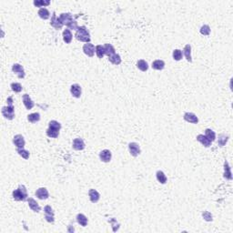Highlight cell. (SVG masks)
Instances as JSON below:
<instances>
[{
    "instance_id": "obj_2",
    "label": "cell",
    "mask_w": 233,
    "mask_h": 233,
    "mask_svg": "<svg viewBox=\"0 0 233 233\" xmlns=\"http://www.w3.org/2000/svg\"><path fill=\"white\" fill-rule=\"evenodd\" d=\"M13 199L16 201H26L27 200V190L24 185H19V187L13 191Z\"/></svg>"
},
{
    "instance_id": "obj_16",
    "label": "cell",
    "mask_w": 233,
    "mask_h": 233,
    "mask_svg": "<svg viewBox=\"0 0 233 233\" xmlns=\"http://www.w3.org/2000/svg\"><path fill=\"white\" fill-rule=\"evenodd\" d=\"M88 196H89V200L92 203H97L99 199H100V194L94 188L89 189L88 191Z\"/></svg>"
},
{
    "instance_id": "obj_19",
    "label": "cell",
    "mask_w": 233,
    "mask_h": 233,
    "mask_svg": "<svg viewBox=\"0 0 233 233\" xmlns=\"http://www.w3.org/2000/svg\"><path fill=\"white\" fill-rule=\"evenodd\" d=\"M27 203H28V206L29 208L34 211V212H39L41 210V208L39 206V204L33 199V198H29L27 199Z\"/></svg>"
},
{
    "instance_id": "obj_8",
    "label": "cell",
    "mask_w": 233,
    "mask_h": 233,
    "mask_svg": "<svg viewBox=\"0 0 233 233\" xmlns=\"http://www.w3.org/2000/svg\"><path fill=\"white\" fill-rule=\"evenodd\" d=\"M83 51H84V53L87 56L92 57L94 56V54H95V51H96V47L93 44H91L90 42L89 43H86L83 46Z\"/></svg>"
},
{
    "instance_id": "obj_26",
    "label": "cell",
    "mask_w": 233,
    "mask_h": 233,
    "mask_svg": "<svg viewBox=\"0 0 233 233\" xmlns=\"http://www.w3.org/2000/svg\"><path fill=\"white\" fill-rule=\"evenodd\" d=\"M152 68L155 70H162L165 68V62L160 59H157L152 62Z\"/></svg>"
},
{
    "instance_id": "obj_20",
    "label": "cell",
    "mask_w": 233,
    "mask_h": 233,
    "mask_svg": "<svg viewBox=\"0 0 233 233\" xmlns=\"http://www.w3.org/2000/svg\"><path fill=\"white\" fill-rule=\"evenodd\" d=\"M197 140H198L199 142H200V143H201L204 147H206V148H208V147L211 146V141L205 135H203V134L198 135V136H197Z\"/></svg>"
},
{
    "instance_id": "obj_5",
    "label": "cell",
    "mask_w": 233,
    "mask_h": 233,
    "mask_svg": "<svg viewBox=\"0 0 233 233\" xmlns=\"http://www.w3.org/2000/svg\"><path fill=\"white\" fill-rule=\"evenodd\" d=\"M2 115L8 120H12L15 118V107L13 105H7V107H2Z\"/></svg>"
},
{
    "instance_id": "obj_32",
    "label": "cell",
    "mask_w": 233,
    "mask_h": 233,
    "mask_svg": "<svg viewBox=\"0 0 233 233\" xmlns=\"http://www.w3.org/2000/svg\"><path fill=\"white\" fill-rule=\"evenodd\" d=\"M34 6H37V7H41L43 8V6H49L50 5V1L49 0H35L33 2Z\"/></svg>"
},
{
    "instance_id": "obj_30",
    "label": "cell",
    "mask_w": 233,
    "mask_h": 233,
    "mask_svg": "<svg viewBox=\"0 0 233 233\" xmlns=\"http://www.w3.org/2000/svg\"><path fill=\"white\" fill-rule=\"evenodd\" d=\"M27 120L30 122V123H37L40 120V114L36 112V113H32V114H29L27 116Z\"/></svg>"
},
{
    "instance_id": "obj_12",
    "label": "cell",
    "mask_w": 233,
    "mask_h": 233,
    "mask_svg": "<svg viewBox=\"0 0 233 233\" xmlns=\"http://www.w3.org/2000/svg\"><path fill=\"white\" fill-rule=\"evenodd\" d=\"M35 194L39 200H47L49 197V191L46 188H39L38 189H37Z\"/></svg>"
},
{
    "instance_id": "obj_15",
    "label": "cell",
    "mask_w": 233,
    "mask_h": 233,
    "mask_svg": "<svg viewBox=\"0 0 233 233\" xmlns=\"http://www.w3.org/2000/svg\"><path fill=\"white\" fill-rule=\"evenodd\" d=\"M72 147L74 150H83L85 148H86V145H85V142L82 138H77L73 140V143H72Z\"/></svg>"
},
{
    "instance_id": "obj_7",
    "label": "cell",
    "mask_w": 233,
    "mask_h": 233,
    "mask_svg": "<svg viewBox=\"0 0 233 233\" xmlns=\"http://www.w3.org/2000/svg\"><path fill=\"white\" fill-rule=\"evenodd\" d=\"M13 143H14V145L16 146L17 149H24L26 141H25V138H24V137L22 135L17 134V135H16L14 137Z\"/></svg>"
},
{
    "instance_id": "obj_41",
    "label": "cell",
    "mask_w": 233,
    "mask_h": 233,
    "mask_svg": "<svg viewBox=\"0 0 233 233\" xmlns=\"http://www.w3.org/2000/svg\"><path fill=\"white\" fill-rule=\"evenodd\" d=\"M110 223H112V227H113V231H117L118 229V228H116V224H118V222H117V220L115 219H110Z\"/></svg>"
},
{
    "instance_id": "obj_6",
    "label": "cell",
    "mask_w": 233,
    "mask_h": 233,
    "mask_svg": "<svg viewBox=\"0 0 233 233\" xmlns=\"http://www.w3.org/2000/svg\"><path fill=\"white\" fill-rule=\"evenodd\" d=\"M44 212H45V219L48 222L53 223L55 221V213L54 210L50 206H46L44 208Z\"/></svg>"
},
{
    "instance_id": "obj_18",
    "label": "cell",
    "mask_w": 233,
    "mask_h": 233,
    "mask_svg": "<svg viewBox=\"0 0 233 233\" xmlns=\"http://www.w3.org/2000/svg\"><path fill=\"white\" fill-rule=\"evenodd\" d=\"M112 157V154L110 152V150H104L100 153H99V158L101 161H103L105 163H107L111 160Z\"/></svg>"
},
{
    "instance_id": "obj_9",
    "label": "cell",
    "mask_w": 233,
    "mask_h": 233,
    "mask_svg": "<svg viewBox=\"0 0 233 233\" xmlns=\"http://www.w3.org/2000/svg\"><path fill=\"white\" fill-rule=\"evenodd\" d=\"M12 71L17 75V77L19 78H24L26 76L24 68L20 65V64H14L12 66Z\"/></svg>"
},
{
    "instance_id": "obj_37",
    "label": "cell",
    "mask_w": 233,
    "mask_h": 233,
    "mask_svg": "<svg viewBox=\"0 0 233 233\" xmlns=\"http://www.w3.org/2000/svg\"><path fill=\"white\" fill-rule=\"evenodd\" d=\"M172 56H173V59L176 60V61H180L182 59V56H183V52L181 50V49H175L173 53H172Z\"/></svg>"
},
{
    "instance_id": "obj_11",
    "label": "cell",
    "mask_w": 233,
    "mask_h": 233,
    "mask_svg": "<svg viewBox=\"0 0 233 233\" xmlns=\"http://www.w3.org/2000/svg\"><path fill=\"white\" fill-rule=\"evenodd\" d=\"M129 150L131 156L133 157H137L140 154V148L139 145L136 142H131L129 144Z\"/></svg>"
},
{
    "instance_id": "obj_25",
    "label": "cell",
    "mask_w": 233,
    "mask_h": 233,
    "mask_svg": "<svg viewBox=\"0 0 233 233\" xmlns=\"http://www.w3.org/2000/svg\"><path fill=\"white\" fill-rule=\"evenodd\" d=\"M77 221H78V223L80 225V226H82V227H86L87 225V222H88V220H87V218L84 215V214H81V213H79L77 215Z\"/></svg>"
},
{
    "instance_id": "obj_4",
    "label": "cell",
    "mask_w": 233,
    "mask_h": 233,
    "mask_svg": "<svg viewBox=\"0 0 233 233\" xmlns=\"http://www.w3.org/2000/svg\"><path fill=\"white\" fill-rule=\"evenodd\" d=\"M61 129V124L56 120H51L49 123V129L47 130L48 137L51 138H56L59 135V130Z\"/></svg>"
},
{
    "instance_id": "obj_33",
    "label": "cell",
    "mask_w": 233,
    "mask_h": 233,
    "mask_svg": "<svg viewBox=\"0 0 233 233\" xmlns=\"http://www.w3.org/2000/svg\"><path fill=\"white\" fill-rule=\"evenodd\" d=\"M228 139H229L228 136H226V135H224V134H220V135L219 136L218 145H219V147H223V146H225V145H226V143L228 142Z\"/></svg>"
},
{
    "instance_id": "obj_39",
    "label": "cell",
    "mask_w": 233,
    "mask_h": 233,
    "mask_svg": "<svg viewBox=\"0 0 233 233\" xmlns=\"http://www.w3.org/2000/svg\"><path fill=\"white\" fill-rule=\"evenodd\" d=\"M200 32L203 36H208L210 34V27H209L208 25H203V26L200 27Z\"/></svg>"
},
{
    "instance_id": "obj_22",
    "label": "cell",
    "mask_w": 233,
    "mask_h": 233,
    "mask_svg": "<svg viewBox=\"0 0 233 233\" xmlns=\"http://www.w3.org/2000/svg\"><path fill=\"white\" fill-rule=\"evenodd\" d=\"M223 177L226 180H232V175H231V167L229 165V162L226 160L224 162V175Z\"/></svg>"
},
{
    "instance_id": "obj_38",
    "label": "cell",
    "mask_w": 233,
    "mask_h": 233,
    "mask_svg": "<svg viewBox=\"0 0 233 233\" xmlns=\"http://www.w3.org/2000/svg\"><path fill=\"white\" fill-rule=\"evenodd\" d=\"M17 152L18 153V155L20 157H22L25 159H28L29 158V151L26 150L25 149H17Z\"/></svg>"
},
{
    "instance_id": "obj_14",
    "label": "cell",
    "mask_w": 233,
    "mask_h": 233,
    "mask_svg": "<svg viewBox=\"0 0 233 233\" xmlns=\"http://www.w3.org/2000/svg\"><path fill=\"white\" fill-rule=\"evenodd\" d=\"M70 93L71 95L76 98V99H79L81 97V93H82V88L78 84H73L70 87Z\"/></svg>"
},
{
    "instance_id": "obj_24",
    "label": "cell",
    "mask_w": 233,
    "mask_h": 233,
    "mask_svg": "<svg viewBox=\"0 0 233 233\" xmlns=\"http://www.w3.org/2000/svg\"><path fill=\"white\" fill-rule=\"evenodd\" d=\"M183 54L186 57V59L188 61V62H192V57H191V46L189 44L186 45L184 47V49H183Z\"/></svg>"
},
{
    "instance_id": "obj_31",
    "label": "cell",
    "mask_w": 233,
    "mask_h": 233,
    "mask_svg": "<svg viewBox=\"0 0 233 233\" xmlns=\"http://www.w3.org/2000/svg\"><path fill=\"white\" fill-rule=\"evenodd\" d=\"M156 177H157V181L159 182V183H161V184H166L167 181H168V179H167V177H166L165 173H164L163 171H161V170L157 171V173H156Z\"/></svg>"
},
{
    "instance_id": "obj_13",
    "label": "cell",
    "mask_w": 233,
    "mask_h": 233,
    "mask_svg": "<svg viewBox=\"0 0 233 233\" xmlns=\"http://www.w3.org/2000/svg\"><path fill=\"white\" fill-rule=\"evenodd\" d=\"M50 25H51L53 27H55L56 29H57V30L61 29V28L63 27V26H64V25L62 24V22L60 21L59 17H56V15L55 12H54L53 15H52L51 20H50Z\"/></svg>"
},
{
    "instance_id": "obj_3",
    "label": "cell",
    "mask_w": 233,
    "mask_h": 233,
    "mask_svg": "<svg viewBox=\"0 0 233 233\" xmlns=\"http://www.w3.org/2000/svg\"><path fill=\"white\" fill-rule=\"evenodd\" d=\"M75 37H76V38L78 39V41L85 42V43H89L90 39H91L90 34H89L87 28L85 26H78V30L76 31Z\"/></svg>"
},
{
    "instance_id": "obj_36",
    "label": "cell",
    "mask_w": 233,
    "mask_h": 233,
    "mask_svg": "<svg viewBox=\"0 0 233 233\" xmlns=\"http://www.w3.org/2000/svg\"><path fill=\"white\" fill-rule=\"evenodd\" d=\"M96 54L98 56L99 58H103V56H105V49L104 46L102 45H98L96 46Z\"/></svg>"
},
{
    "instance_id": "obj_29",
    "label": "cell",
    "mask_w": 233,
    "mask_h": 233,
    "mask_svg": "<svg viewBox=\"0 0 233 233\" xmlns=\"http://www.w3.org/2000/svg\"><path fill=\"white\" fill-rule=\"evenodd\" d=\"M108 60L113 64V65H120L121 64V57L118 54H114L110 56H108Z\"/></svg>"
},
{
    "instance_id": "obj_1",
    "label": "cell",
    "mask_w": 233,
    "mask_h": 233,
    "mask_svg": "<svg viewBox=\"0 0 233 233\" xmlns=\"http://www.w3.org/2000/svg\"><path fill=\"white\" fill-rule=\"evenodd\" d=\"M59 19L62 22L63 25L68 27V29H73V30H78V22L74 19L73 16L70 13H62L59 16Z\"/></svg>"
},
{
    "instance_id": "obj_34",
    "label": "cell",
    "mask_w": 233,
    "mask_h": 233,
    "mask_svg": "<svg viewBox=\"0 0 233 233\" xmlns=\"http://www.w3.org/2000/svg\"><path fill=\"white\" fill-rule=\"evenodd\" d=\"M205 136L207 137L211 142L215 141V139H216V134H215V132L212 130H210V129H207V130H205Z\"/></svg>"
},
{
    "instance_id": "obj_28",
    "label": "cell",
    "mask_w": 233,
    "mask_h": 233,
    "mask_svg": "<svg viewBox=\"0 0 233 233\" xmlns=\"http://www.w3.org/2000/svg\"><path fill=\"white\" fill-rule=\"evenodd\" d=\"M37 14H38V16H39L42 19H44V20L49 19V17H50V13H49V11L47 8H45V7L40 8V9L38 10Z\"/></svg>"
},
{
    "instance_id": "obj_10",
    "label": "cell",
    "mask_w": 233,
    "mask_h": 233,
    "mask_svg": "<svg viewBox=\"0 0 233 233\" xmlns=\"http://www.w3.org/2000/svg\"><path fill=\"white\" fill-rule=\"evenodd\" d=\"M184 120H186L188 123H192V124H198L199 122V118L191 112H186L183 116Z\"/></svg>"
},
{
    "instance_id": "obj_17",
    "label": "cell",
    "mask_w": 233,
    "mask_h": 233,
    "mask_svg": "<svg viewBox=\"0 0 233 233\" xmlns=\"http://www.w3.org/2000/svg\"><path fill=\"white\" fill-rule=\"evenodd\" d=\"M22 99H23V104H24V106L26 107V109L30 110V109H32V108L34 107L35 103H34L33 100L30 99V97H29L28 94H24L23 97H22Z\"/></svg>"
},
{
    "instance_id": "obj_23",
    "label": "cell",
    "mask_w": 233,
    "mask_h": 233,
    "mask_svg": "<svg viewBox=\"0 0 233 233\" xmlns=\"http://www.w3.org/2000/svg\"><path fill=\"white\" fill-rule=\"evenodd\" d=\"M137 68L142 71V72H146L148 69H149V65H148V62L145 61L144 59H139L138 62H137Z\"/></svg>"
},
{
    "instance_id": "obj_35",
    "label": "cell",
    "mask_w": 233,
    "mask_h": 233,
    "mask_svg": "<svg viewBox=\"0 0 233 233\" xmlns=\"http://www.w3.org/2000/svg\"><path fill=\"white\" fill-rule=\"evenodd\" d=\"M10 87H11V89H12L14 92H16V93H20V92L22 91V89H23L22 85H21L20 83H17V82L12 83Z\"/></svg>"
},
{
    "instance_id": "obj_21",
    "label": "cell",
    "mask_w": 233,
    "mask_h": 233,
    "mask_svg": "<svg viewBox=\"0 0 233 233\" xmlns=\"http://www.w3.org/2000/svg\"><path fill=\"white\" fill-rule=\"evenodd\" d=\"M72 38H73V36H72L70 29H68V28L65 29L63 31V40L66 42V44H70L72 41Z\"/></svg>"
},
{
    "instance_id": "obj_40",
    "label": "cell",
    "mask_w": 233,
    "mask_h": 233,
    "mask_svg": "<svg viewBox=\"0 0 233 233\" xmlns=\"http://www.w3.org/2000/svg\"><path fill=\"white\" fill-rule=\"evenodd\" d=\"M202 217L204 218V219L206 220V221H212L213 220V217H212V215H211V213L210 212H208V211H204L203 213H202Z\"/></svg>"
},
{
    "instance_id": "obj_27",
    "label": "cell",
    "mask_w": 233,
    "mask_h": 233,
    "mask_svg": "<svg viewBox=\"0 0 233 233\" xmlns=\"http://www.w3.org/2000/svg\"><path fill=\"white\" fill-rule=\"evenodd\" d=\"M104 49H105V55H107V56H110L114 54H116V50L115 48L111 45V44H105L104 45Z\"/></svg>"
}]
</instances>
